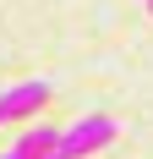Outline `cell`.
I'll return each instance as SVG.
<instances>
[{"label": "cell", "mask_w": 153, "mask_h": 159, "mask_svg": "<svg viewBox=\"0 0 153 159\" xmlns=\"http://www.w3.org/2000/svg\"><path fill=\"white\" fill-rule=\"evenodd\" d=\"M115 121L109 115H76L71 126L60 132V143H55V154L60 159H88V154H98V148H109L115 143Z\"/></svg>", "instance_id": "1"}, {"label": "cell", "mask_w": 153, "mask_h": 159, "mask_svg": "<svg viewBox=\"0 0 153 159\" xmlns=\"http://www.w3.org/2000/svg\"><path fill=\"white\" fill-rule=\"evenodd\" d=\"M55 159H60V154H55Z\"/></svg>", "instance_id": "5"}, {"label": "cell", "mask_w": 153, "mask_h": 159, "mask_svg": "<svg viewBox=\"0 0 153 159\" xmlns=\"http://www.w3.org/2000/svg\"><path fill=\"white\" fill-rule=\"evenodd\" d=\"M0 159H11V154H0Z\"/></svg>", "instance_id": "4"}, {"label": "cell", "mask_w": 153, "mask_h": 159, "mask_svg": "<svg viewBox=\"0 0 153 159\" xmlns=\"http://www.w3.org/2000/svg\"><path fill=\"white\" fill-rule=\"evenodd\" d=\"M49 104V82L44 77H28V82H11L0 93V121H28Z\"/></svg>", "instance_id": "2"}, {"label": "cell", "mask_w": 153, "mask_h": 159, "mask_svg": "<svg viewBox=\"0 0 153 159\" xmlns=\"http://www.w3.org/2000/svg\"><path fill=\"white\" fill-rule=\"evenodd\" d=\"M55 143H60L55 126H28V132H16V143L6 154L11 159H55Z\"/></svg>", "instance_id": "3"}]
</instances>
